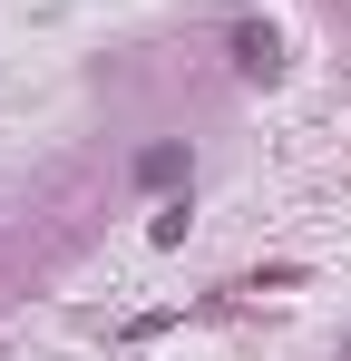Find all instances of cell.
Here are the masks:
<instances>
[{
	"mask_svg": "<svg viewBox=\"0 0 351 361\" xmlns=\"http://www.w3.org/2000/svg\"><path fill=\"white\" fill-rule=\"evenodd\" d=\"M137 176H147V185H176V176H185V147H147Z\"/></svg>",
	"mask_w": 351,
	"mask_h": 361,
	"instance_id": "2",
	"label": "cell"
},
{
	"mask_svg": "<svg viewBox=\"0 0 351 361\" xmlns=\"http://www.w3.org/2000/svg\"><path fill=\"white\" fill-rule=\"evenodd\" d=\"M273 59H283V39L244 20V30H234V68H244V78H273Z\"/></svg>",
	"mask_w": 351,
	"mask_h": 361,
	"instance_id": "1",
	"label": "cell"
}]
</instances>
